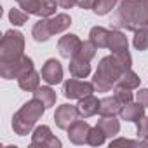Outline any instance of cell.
I'll use <instances>...</instances> for the list:
<instances>
[{"label":"cell","instance_id":"obj_1","mask_svg":"<svg viewBox=\"0 0 148 148\" xmlns=\"http://www.w3.org/2000/svg\"><path fill=\"white\" fill-rule=\"evenodd\" d=\"M113 26L136 32L148 26V4L146 0H119Z\"/></svg>","mask_w":148,"mask_h":148},{"label":"cell","instance_id":"obj_2","mask_svg":"<svg viewBox=\"0 0 148 148\" xmlns=\"http://www.w3.org/2000/svg\"><path fill=\"white\" fill-rule=\"evenodd\" d=\"M45 113V105L33 98L32 101H26L12 117V129L16 134L19 136H26L32 132V129L35 127L37 120H40V117Z\"/></svg>","mask_w":148,"mask_h":148},{"label":"cell","instance_id":"obj_3","mask_svg":"<svg viewBox=\"0 0 148 148\" xmlns=\"http://www.w3.org/2000/svg\"><path fill=\"white\" fill-rule=\"evenodd\" d=\"M124 71L125 70L122 68V64L117 61V58L113 54L101 58L98 70L94 73V79H92L96 91L98 92H108L112 87H115V84L119 82V79Z\"/></svg>","mask_w":148,"mask_h":148},{"label":"cell","instance_id":"obj_4","mask_svg":"<svg viewBox=\"0 0 148 148\" xmlns=\"http://www.w3.org/2000/svg\"><path fill=\"white\" fill-rule=\"evenodd\" d=\"M25 51V37L21 32L9 30L4 33L0 42V63H9L23 56Z\"/></svg>","mask_w":148,"mask_h":148},{"label":"cell","instance_id":"obj_5","mask_svg":"<svg viewBox=\"0 0 148 148\" xmlns=\"http://www.w3.org/2000/svg\"><path fill=\"white\" fill-rule=\"evenodd\" d=\"M33 70V59L28 56H21L14 61L9 63H0V75L5 80H12V79H21L25 73Z\"/></svg>","mask_w":148,"mask_h":148},{"label":"cell","instance_id":"obj_6","mask_svg":"<svg viewBox=\"0 0 148 148\" xmlns=\"http://www.w3.org/2000/svg\"><path fill=\"white\" fill-rule=\"evenodd\" d=\"M96 91L92 82H86V80H77L75 77L66 80L63 84V94L68 99H80L84 96H89Z\"/></svg>","mask_w":148,"mask_h":148},{"label":"cell","instance_id":"obj_7","mask_svg":"<svg viewBox=\"0 0 148 148\" xmlns=\"http://www.w3.org/2000/svg\"><path fill=\"white\" fill-rule=\"evenodd\" d=\"M32 148H61V141L51 132L49 125L35 127L32 134Z\"/></svg>","mask_w":148,"mask_h":148},{"label":"cell","instance_id":"obj_8","mask_svg":"<svg viewBox=\"0 0 148 148\" xmlns=\"http://www.w3.org/2000/svg\"><path fill=\"white\" fill-rule=\"evenodd\" d=\"M42 80L49 86H56L63 80V66L58 59H47L42 66Z\"/></svg>","mask_w":148,"mask_h":148},{"label":"cell","instance_id":"obj_9","mask_svg":"<svg viewBox=\"0 0 148 148\" xmlns=\"http://www.w3.org/2000/svg\"><path fill=\"white\" fill-rule=\"evenodd\" d=\"M79 117V110L77 106L73 105H61L56 108V113H54V122L59 129H68L73 122L77 120Z\"/></svg>","mask_w":148,"mask_h":148},{"label":"cell","instance_id":"obj_10","mask_svg":"<svg viewBox=\"0 0 148 148\" xmlns=\"http://www.w3.org/2000/svg\"><path fill=\"white\" fill-rule=\"evenodd\" d=\"M80 44H82V40H80L77 35L68 33V35H64V37L59 38V42H58V51H59L61 58H64V59H71L73 56L77 54Z\"/></svg>","mask_w":148,"mask_h":148},{"label":"cell","instance_id":"obj_11","mask_svg":"<svg viewBox=\"0 0 148 148\" xmlns=\"http://www.w3.org/2000/svg\"><path fill=\"white\" fill-rule=\"evenodd\" d=\"M89 132H91V125L86 120H75L68 127V139L73 145H84L87 143Z\"/></svg>","mask_w":148,"mask_h":148},{"label":"cell","instance_id":"obj_12","mask_svg":"<svg viewBox=\"0 0 148 148\" xmlns=\"http://www.w3.org/2000/svg\"><path fill=\"white\" fill-rule=\"evenodd\" d=\"M99 105H101V99H98L96 96H92V94L84 96L79 99V105H77L79 115L82 119H89V117L99 113Z\"/></svg>","mask_w":148,"mask_h":148},{"label":"cell","instance_id":"obj_13","mask_svg":"<svg viewBox=\"0 0 148 148\" xmlns=\"http://www.w3.org/2000/svg\"><path fill=\"white\" fill-rule=\"evenodd\" d=\"M143 115H145V105H141L139 101L138 103L129 101L120 110V119L125 122H138Z\"/></svg>","mask_w":148,"mask_h":148},{"label":"cell","instance_id":"obj_14","mask_svg":"<svg viewBox=\"0 0 148 148\" xmlns=\"http://www.w3.org/2000/svg\"><path fill=\"white\" fill-rule=\"evenodd\" d=\"M98 127H101L106 138H113L120 131V122L115 119V115H101V119L98 120Z\"/></svg>","mask_w":148,"mask_h":148},{"label":"cell","instance_id":"obj_15","mask_svg":"<svg viewBox=\"0 0 148 148\" xmlns=\"http://www.w3.org/2000/svg\"><path fill=\"white\" fill-rule=\"evenodd\" d=\"M110 30L103 28V26H94L91 28L89 32V40L98 47V49H103V47H108L110 44Z\"/></svg>","mask_w":148,"mask_h":148},{"label":"cell","instance_id":"obj_16","mask_svg":"<svg viewBox=\"0 0 148 148\" xmlns=\"http://www.w3.org/2000/svg\"><path fill=\"white\" fill-rule=\"evenodd\" d=\"M127 47H129V42H127L125 33L120 32L119 28L117 30H112V33H110V44H108V49L112 51V54L127 51Z\"/></svg>","mask_w":148,"mask_h":148},{"label":"cell","instance_id":"obj_17","mask_svg":"<svg viewBox=\"0 0 148 148\" xmlns=\"http://www.w3.org/2000/svg\"><path fill=\"white\" fill-rule=\"evenodd\" d=\"M32 37H33L37 42H47V40L52 37V32H51V26H49V19H47V18H42V19H38V21L33 25Z\"/></svg>","mask_w":148,"mask_h":148},{"label":"cell","instance_id":"obj_18","mask_svg":"<svg viewBox=\"0 0 148 148\" xmlns=\"http://www.w3.org/2000/svg\"><path fill=\"white\" fill-rule=\"evenodd\" d=\"M40 77H42L40 73H37L35 70H32V71L25 73L21 79H18V84H19V87H21L23 91L33 92V91H37V89L40 87Z\"/></svg>","mask_w":148,"mask_h":148},{"label":"cell","instance_id":"obj_19","mask_svg":"<svg viewBox=\"0 0 148 148\" xmlns=\"http://www.w3.org/2000/svg\"><path fill=\"white\" fill-rule=\"evenodd\" d=\"M68 68H70V75L75 77V79H86V77H89V73H91V63L80 61L77 58L70 59V66Z\"/></svg>","mask_w":148,"mask_h":148},{"label":"cell","instance_id":"obj_20","mask_svg":"<svg viewBox=\"0 0 148 148\" xmlns=\"http://www.w3.org/2000/svg\"><path fill=\"white\" fill-rule=\"evenodd\" d=\"M70 25H71V18H70L68 14H64V12H61V14H54V16L49 18V26H51L52 35L68 30Z\"/></svg>","mask_w":148,"mask_h":148},{"label":"cell","instance_id":"obj_21","mask_svg":"<svg viewBox=\"0 0 148 148\" xmlns=\"http://www.w3.org/2000/svg\"><path fill=\"white\" fill-rule=\"evenodd\" d=\"M122 103L112 96V98H103L101 99V105H99V115H120V110H122Z\"/></svg>","mask_w":148,"mask_h":148},{"label":"cell","instance_id":"obj_22","mask_svg":"<svg viewBox=\"0 0 148 148\" xmlns=\"http://www.w3.org/2000/svg\"><path fill=\"white\" fill-rule=\"evenodd\" d=\"M33 98H37V99H40L44 105H45V108H51V106H54V103H56V92L49 87V84L45 86V87H38L37 91H33Z\"/></svg>","mask_w":148,"mask_h":148},{"label":"cell","instance_id":"obj_23","mask_svg":"<svg viewBox=\"0 0 148 148\" xmlns=\"http://www.w3.org/2000/svg\"><path fill=\"white\" fill-rule=\"evenodd\" d=\"M96 49H98V47H96L91 40L82 42L80 47H79V51H77V54L73 56V58H77V59H80V61H87V63H91V59L96 56Z\"/></svg>","mask_w":148,"mask_h":148},{"label":"cell","instance_id":"obj_24","mask_svg":"<svg viewBox=\"0 0 148 148\" xmlns=\"http://www.w3.org/2000/svg\"><path fill=\"white\" fill-rule=\"evenodd\" d=\"M117 84H119V86H124V87H127V89H136V87H139L141 79L129 68V70H125L122 75H120V79H119ZM117 84H115V86H117Z\"/></svg>","mask_w":148,"mask_h":148},{"label":"cell","instance_id":"obj_25","mask_svg":"<svg viewBox=\"0 0 148 148\" xmlns=\"http://www.w3.org/2000/svg\"><path fill=\"white\" fill-rule=\"evenodd\" d=\"M132 45L138 51H146L148 49V26L139 28L134 32V38H132Z\"/></svg>","mask_w":148,"mask_h":148},{"label":"cell","instance_id":"obj_26","mask_svg":"<svg viewBox=\"0 0 148 148\" xmlns=\"http://www.w3.org/2000/svg\"><path fill=\"white\" fill-rule=\"evenodd\" d=\"M58 0H42L40 5H38V11H37V16L40 18H51L56 14V9H58Z\"/></svg>","mask_w":148,"mask_h":148},{"label":"cell","instance_id":"obj_27","mask_svg":"<svg viewBox=\"0 0 148 148\" xmlns=\"http://www.w3.org/2000/svg\"><path fill=\"white\" fill-rule=\"evenodd\" d=\"M119 4V0H96L92 11L98 16H105L108 12H112V9H115V5Z\"/></svg>","mask_w":148,"mask_h":148},{"label":"cell","instance_id":"obj_28","mask_svg":"<svg viewBox=\"0 0 148 148\" xmlns=\"http://www.w3.org/2000/svg\"><path fill=\"white\" fill-rule=\"evenodd\" d=\"M106 139V134L101 131V127H91V132H89V138H87V143L92 145V146H101Z\"/></svg>","mask_w":148,"mask_h":148},{"label":"cell","instance_id":"obj_29","mask_svg":"<svg viewBox=\"0 0 148 148\" xmlns=\"http://www.w3.org/2000/svg\"><path fill=\"white\" fill-rule=\"evenodd\" d=\"M28 18H30V14L25 11H19V9H11V12H9V21L14 26H23L28 21Z\"/></svg>","mask_w":148,"mask_h":148},{"label":"cell","instance_id":"obj_30","mask_svg":"<svg viewBox=\"0 0 148 148\" xmlns=\"http://www.w3.org/2000/svg\"><path fill=\"white\" fill-rule=\"evenodd\" d=\"M132 89H127V87H124V86H115V89H113V92H115V98L122 103V105H125V103H129V101H132V92H131Z\"/></svg>","mask_w":148,"mask_h":148},{"label":"cell","instance_id":"obj_31","mask_svg":"<svg viewBox=\"0 0 148 148\" xmlns=\"http://www.w3.org/2000/svg\"><path fill=\"white\" fill-rule=\"evenodd\" d=\"M40 2H42V0H18L19 7H21L25 12H28L30 16H32V14H37Z\"/></svg>","mask_w":148,"mask_h":148},{"label":"cell","instance_id":"obj_32","mask_svg":"<svg viewBox=\"0 0 148 148\" xmlns=\"http://www.w3.org/2000/svg\"><path fill=\"white\" fill-rule=\"evenodd\" d=\"M119 146H129V148H138L141 146L139 141H132V139H127V138H119V139H113L110 143V148H119Z\"/></svg>","mask_w":148,"mask_h":148},{"label":"cell","instance_id":"obj_33","mask_svg":"<svg viewBox=\"0 0 148 148\" xmlns=\"http://www.w3.org/2000/svg\"><path fill=\"white\" fill-rule=\"evenodd\" d=\"M115 58H117V61L122 64V68L124 70H129L131 68V64H132V58H131V54H129V51H122V52H115L113 54Z\"/></svg>","mask_w":148,"mask_h":148},{"label":"cell","instance_id":"obj_34","mask_svg":"<svg viewBox=\"0 0 148 148\" xmlns=\"http://www.w3.org/2000/svg\"><path fill=\"white\" fill-rule=\"evenodd\" d=\"M136 124H138V138H141V139L146 138L148 136V117L143 115Z\"/></svg>","mask_w":148,"mask_h":148},{"label":"cell","instance_id":"obj_35","mask_svg":"<svg viewBox=\"0 0 148 148\" xmlns=\"http://www.w3.org/2000/svg\"><path fill=\"white\" fill-rule=\"evenodd\" d=\"M136 98H138V101H139L141 105H145V106L148 108V89H139V91L136 92Z\"/></svg>","mask_w":148,"mask_h":148},{"label":"cell","instance_id":"obj_36","mask_svg":"<svg viewBox=\"0 0 148 148\" xmlns=\"http://www.w3.org/2000/svg\"><path fill=\"white\" fill-rule=\"evenodd\" d=\"M94 2H96V0H77V5L86 11V9H92L94 7Z\"/></svg>","mask_w":148,"mask_h":148},{"label":"cell","instance_id":"obj_37","mask_svg":"<svg viewBox=\"0 0 148 148\" xmlns=\"http://www.w3.org/2000/svg\"><path fill=\"white\" fill-rule=\"evenodd\" d=\"M58 4L63 9H71L73 5H77V0H58Z\"/></svg>","mask_w":148,"mask_h":148},{"label":"cell","instance_id":"obj_38","mask_svg":"<svg viewBox=\"0 0 148 148\" xmlns=\"http://www.w3.org/2000/svg\"><path fill=\"white\" fill-rule=\"evenodd\" d=\"M141 146L148 148V136H146V138H143V141H141Z\"/></svg>","mask_w":148,"mask_h":148},{"label":"cell","instance_id":"obj_39","mask_svg":"<svg viewBox=\"0 0 148 148\" xmlns=\"http://www.w3.org/2000/svg\"><path fill=\"white\" fill-rule=\"evenodd\" d=\"M146 4H148V0H146Z\"/></svg>","mask_w":148,"mask_h":148}]
</instances>
